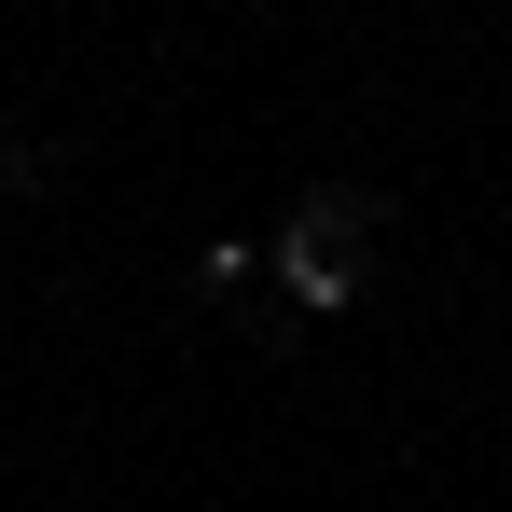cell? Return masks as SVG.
Returning <instances> with one entry per match:
<instances>
[{
  "label": "cell",
  "instance_id": "2",
  "mask_svg": "<svg viewBox=\"0 0 512 512\" xmlns=\"http://www.w3.org/2000/svg\"><path fill=\"white\" fill-rule=\"evenodd\" d=\"M277 277H291V305H346V277H360V263L319 250V236H277Z\"/></svg>",
  "mask_w": 512,
  "mask_h": 512
},
{
  "label": "cell",
  "instance_id": "1",
  "mask_svg": "<svg viewBox=\"0 0 512 512\" xmlns=\"http://www.w3.org/2000/svg\"><path fill=\"white\" fill-rule=\"evenodd\" d=\"M374 222H388V194H360V180H319V194L291 208V236H319V250H346V263H360Z\"/></svg>",
  "mask_w": 512,
  "mask_h": 512
}]
</instances>
